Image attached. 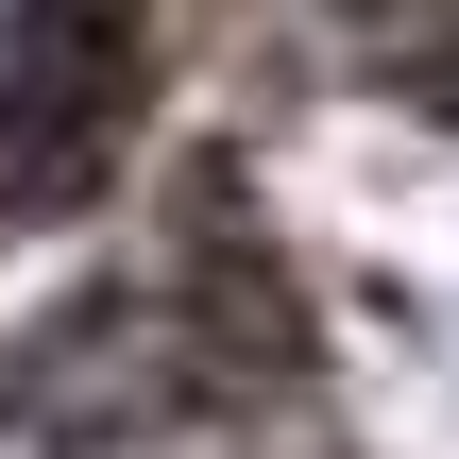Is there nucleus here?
I'll return each instance as SVG.
<instances>
[{"label":"nucleus","mask_w":459,"mask_h":459,"mask_svg":"<svg viewBox=\"0 0 459 459\" xmlns=\"http://www.w3.org/2000/svg\"><path fill=\"white\" fill-rule=\"evenodd\" d=\"M153 102V0H17L0 17V221H68L119 187Z\"/></svg>","instance_id":"nucleus-1"}]
</instances>
